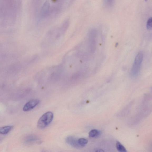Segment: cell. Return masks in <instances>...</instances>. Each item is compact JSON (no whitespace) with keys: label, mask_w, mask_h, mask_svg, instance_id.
Here are the masks:
<instances>
[{"label":"cell","mask_w":152,"mask_h":152,"mask_svg":"<svg viewBox=\"0 0 152 152\" xmlns=\"http://www.w3.org/2000/svg\"><path fill=\"white\" fill-rule=\"evenodd\" d=\"M143 58V54L141 51L138 53L135 57L132 69L131 76L133 77H135L138 76L141 66Z\"/></svg>","instance_id":"6da1fadb"},{"label":"cell","mask_w":152,"mask_h":152,"mask_svg":"<svg viewBox=\"0 0 152 152\" xmlns=\"http://www.w3.org/2000/svg\"><path fill=\"white\" fill-rule=\"evenodd\" d=\"M53 118V114L52 112H46L39 119L37 123V127L41 129L46 128L52 122Z\"/></svg>","instance_id":"7a4b0ae2"},{"label":"cell","mask_w":152,"mask_h":152,"mask_svg":"<svg viewBox=\"0 0 152 152\" xmlns=\"http://www.w3.org/2000/svg\"><path fill=\"white\" fill-rule=\"evenodd\" d=\"M40 101L38 99L31 100L28 102L23 107V110L24 111H28L31 110L38 105Z\"/></svg>","instance_id":"3957f363"},{"label":"cell","mask_w":152,"mask_h":152,"mask_svg":"<svg viewBox=\"0 0 152 152\" xmlns=\"http://www.w3.org/2000/svg\"><path fill=\"white\" fill-rule=\"evenodd\" d=\"M89 36L91 50L92 52H94L95 50L96 44V32L94 30H91L90 32Z\"/></svg>","instance_id":"277c9868"},{"label":"cell","mask_w":152,"mask_h":152,"mask_svg":"<svg viewBox=\"0 0 152 152\" xmlns=\"http://www.w3.org/2000/svg\"><path fill=\"white\" fill-rule=\"evenodd\" d=\"M50 4L48 1H46L42 6L40 9V15L41 17H44L47 16L50 12Z\"/></svg>","instance_id":"5b68a950"},{"label":"cell","mask_w":152,"mask_h":152,"mask_svg":"<svg viewBox=\"0 0 152 152\" xmlns=\"http://www.w3.org/2000/svg\"><path fill=\"white\" fill-rule=\"evenodd\" d=\"M67 143L72 147L77 149L81 148L79 143L78 139L72 136H69L67 137L65 140Z\"/></svg>","instance_id":"8992f818"},{"label":"cell","mask_w":152,"mask_h":152,"mask_svg":"<svg viewBox=\"0 0 152 152\" xmlns=\"http://www.w3.org/2000/svg\"><path fill=\"white\" fill-rule=\"evenodd\" d=\"M13 126H6L0 128V135H5L9 134L13 128Z\"/></svg>","instance_id":"52a82bcc"},{"label":"cell","mask_w":152,"mask_h":152,"mask_svg":"<svg viewBox=\"0 0 152 152\" xmlns=\"http://www.w3.org/2000/svg\"><path fill=\"white\" fill-rule=\"evenodd\" d=\"M36 138L32 135H29L25 138L24 139V143L27 144H30L36 142Z\"/></svg>","instance_id":"ba28073f"},{"label":"cell","mask_w":152,"mask_h":152,"mask_svg":"<svg viewBox=\"0 0 152 152\" xmlns=\"http://www.w3.org/2000/svg\"><path fill=\"white\" fill-rule=\"evenodd\" d=\"M116 145V149L119 152H128L125 147L120 142L117 141Z\"/></svg>","instance_id":"9c48e42d"},{"label":"cell","mask_w":152,"mask_h":152,"mask_svg":"<svg viewBox=\"0 0 152 152\" xmlns=\"http://www.w3.org/2000/svg\"><path fill=\"white\" fill-rule=\"evenodd\" d=\"M100 134L99 130L96 129L91 130L89 133V136L90 138H96L99 136Z\"/></svg>","instance_id":"30bf717a"},{"label":"cell","mask_w":152,"mask_h":152,"mask_svg":"<svg viewBox=\"0 0 152 152\" xmlns=\"http://www.w3.org/2000/svg\"><path fill=\"white\" fill-rule=\"evenodd\" d=\"M69 25V21L68 19H66L65 20L61 26V32L62 33H64L65 31H66L68 28Z\"/></svg>","instance_id":"8fae6325"},{"label":"cell","mask_w":152,"mask_h":152,"mask_svg":"<svg viewBox=\"0 0 152 152\" xmlns=\"http://www.w3.org/2000/svg\"><path fill=\"white\" fill-rule=\"evenodd\" d=\"M78 142L81 146L83 147H85L88 143V141L87 139L81 138L78 139Z\"/></svg>","instance_id":"7c38bea8"},{"label":"cell","mask_w":152,"mask_h":152,"mask_svg":"<svg viewBox=\"0 0 152 152\" xmlns=\"http://www.w3.org/2000/svg\"><path fill=\"white\" fill-rule=\"evenodd\" d=\"M152 18L151 17L149 18L147 21L146 23V28L148 30H150L152 28Z\"/></svg>","instance_id":"4fadbf2b"},{"label":"cell","mask_w":152,"mask_h":152,"mask_svg":"<svg viewBox=\"0 0 152 152\" xmlns=\"http://www.w3.org/2000/svg\"><path fill=\"white\" fill-rule=\"evenodd\" d=\"M95 152H105L102 149H98L95 150Z\"/></svg>","instance_id":"5bb4252c"},{"label":"cell","mask_w":152,"mask_h":152,"mask_svg":"<svg viewBox=\"0 0 152 152\" xmlns=\"http://www.w3.org/2000/svg\"><path fill=\"white\" fill-rule=\"evenodd\" d=\"M1 140H2V139H1V138H0V141H1Z\"/></svg>","instance_id":"9a60e30c"}]
</instances>
